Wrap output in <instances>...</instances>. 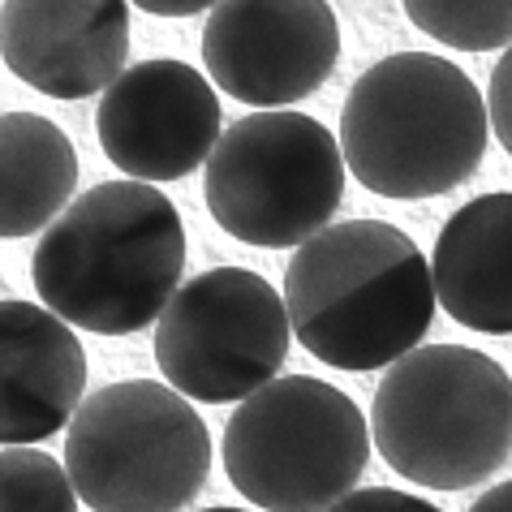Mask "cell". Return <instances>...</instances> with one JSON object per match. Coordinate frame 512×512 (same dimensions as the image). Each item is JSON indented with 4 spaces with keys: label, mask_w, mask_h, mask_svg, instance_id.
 <instances>
[{
    "label": "cell",
    "mask_w": 512,
    "mask_h": 512,
    "mask_svg": "<svg viewBox=\"0 0 512 512\" xmlns=\"http://www.w3.org/2000/svg\"><path fill=\"white\" fill-rule=\"evenodd\" d=\"M181 272L186 229L173 198L147 181H104L78 194L31 254L44 306L95 336H130L164 319Z\"/></svg>",
    "instance_id": "1"
},
{
    "label": "cell",
    "mask_w": 512,
    "mask_h": 512,
    "mask_svg": "<svg viewBox=\"0 0 512 512\" xmlns=\"http://www.w3.org/2000/svg\"><path fill=\"white\" fill-rule=\"evenodd\" d=\"M435 302V276L414 237L383 220L332 224L284 272L293 336L336 371L409 358L431 332Z\"/></svg>",
    "instance_id": "2"
},
{
    "label": "cell",
    "mask_w": 512,
    "mask_h": 512,
    "mask_svg": "<svg viewBox=\"0 0 512 512\" xmlns=\"http://www.w3.org/2000/svg\"><path fill=\"white\" fill-rule=\"evenodd\" d=\"M491 138L487 99L461 65L396 52L349 87L340 151L353 181L383 198H435L478 173Z\"/></svg>",
    "instance_id": "3"
},
{
    "label": "cell",
    "mask_w": 512,
    "mask_h": 512,
    "mask_svg": "<svg viewBox=\"0 0 512 512\" xmlns=\"http://www.w3.org/2000/svg\"><path fill=\"white\" fill-rule=\"evenodd\" d=\"M379 457L426 491H469L512 452V379L465 345H422L388 366L371 401Z\"/></svg>",
    "instance_id": "4"
},
{
    "label": "cell",
    "mask_w": 512,
    "mask_h": 512,
    "mask_svg": "<svg viewBox=\"0 0 512 512\" xmlns=\"http://www.w3.org/2000/svg\"><path fill=\"white\" fill-rule=\"evenodd\" d=\"M224 474L263 512H327L371 461L362 409L315 375H284L233 409Z\"/></svg>",
    "instance_id": "5"
},
{
    "label": "cell",
    "mask_w": 512,
    "mask_h": 512,
    "mask_svg": "<svg viewBox=\"0 0 512 512\" xmlns=\"http://www.w3.org/2000/svg\"><path fill=\"white\" fill-rule=\"evenodd\" d=\"M65 469L91 512H181L211 474V435L177 388L125 379L82 401Z\"/></svg>",
    "instance_id": "6"
},
{
    "label": "cell",
    "mask_w": 512,
    "mask_h": 512,
    "mask_svg": "<svg viewBox=\"0 0 512 512\" xmlns=\"http://www.w3.org/2000/svg\"><path fill=\"white\" fill-rule=\"evenodd\" d=\"M345 151L302 112H250L207 160V207L229 237L259 250H302L332 229L345 194Z\"/></svg>",
    "instance_id": "7"
},
{
    "label": "cell",
    "mask_w": 512,
    "mask_h": 512,
    "mask_svg": "<svg viewBox=\"0 0 512 512\" xmlns=\"http://www.w3.org/2000/svg\"><path fill=\"white\" fill-rule=\"evenodd\" d=\"M289 336V306L259 272L211 267L181 284L155 323V362L190 401L241 405L276 383Z\"/></svg>",
    "instance_id": "8"
},
{
    "label": "cell",
    "mask_w": 512,
    "mask_h": 512,
    "mask_svg": "<svg viewBox=\"0 0 512 512\" xmlns=\"http://www.w3.org/2000/svg\"><path fill=\"white\" fill-rule=\"evenodd\" d=\"M203 61L224 95L284 108L332 78L340 22L323 0H229L207 13Z\"/></svg>",
    "instance_id": "9"
},
{
    "label": "cell",
    "mask_w": 512,
    "mask_h": 512,
    "mask_svg": "<svg viewBox=\"0 0 512 512\" xmlns=\"http://www.w3.org/2000/svg\"><path fill=\"white\" fill-rule=\"evenodd\" d=\"M99 147L134 181H177L220 147L216 87L186 61H138L95 112Z\"/></svg>",
    "instance_id": "10"
},
{
    "label": "cell",
    "mask_w": 512,
    "mask_h": 512,
    "mask_svg": "<svg viewBox=\"0 0 512 512\" xmlns=\"http://www.w3.org/2000/svg\"><path fill=\"white\" fill-rule=\"evenodd\" d=\"M0 52L13 78L52 99H87L125 74L130 9L121 0H9Z\"/></svg>",
    "instance_id": "11"
},
{
    "label": "cell",
    "mask_w": 512,
    "mask_h": 512,
    "mask_svg": "<svg viewBox=\"0 0 512 512\" xmlns=\"http://www.w3.org/2000/svg\"><path fill=\"white\" fill-rule=\"evenodd\" d=\"M87 349L48 306L5 297L0 306V444L31 448L82 409Z\"/></svg>",
    "instance_id": "12"
},
{
    "label": "cell",
    "mask_w": 512,
    "mask_h": 512,
    "mask_svg": "<svg viewBox=\"0 0 512 512\" xmlns=\"http://www.w3.org/2000/svg\"><path fill=\"white\" fill-rule=\"evenodd\" d=\"M435 297L461 327L512 336V190L482 194L435 237Z\"/></svg>",
    "instance_id": "13"
},
{
    "label": "cell",
    "mask_w": 512,
    "mask_h": 512,
    "mask_svg": "<svg viewBox=\"0 0 512 512\" xmlns=\"http://www.w3.org/2000/svg\"><path fill=\"white\" fill-rule=\"evenodd\" d=\"M78 190V151L69 134L35 112L0 121V237L18 241L52 229Z\"/></svg>",
    "instance_id": "14"
},
{
    "label": "cell",
    "mask_w": 512,
    "mask_h": 512,
    "mask_svg": "<svg viewBox=\"0 0 512 512\" xmlns=\"http://www.w3.org/2000/svg\"><path fill=\"white\" fill-rule=\"evenodd\" d=\"M409 22L465 52L512 48V0H409Z\"/></svg>",
    "instance_id": "15"
},
{
    "label": "cell",
    "mask_w": 512,
    "mask_h": 512,
    "mask_svg": "<svg viewBox=\"0 0 512 512\" xmlns=\"http://www.w3.org/2000/svg\"><path fill=\"white\" fill-rule=\"evenodd\" d=\"M0 512H78L69 469L39 448L0 452Z\"/></svg>",
    "instance_id": "16"
},
{
    "label": "cell",
    "mask_w": 512,
    "mask_h": 512,
    "mask_svg": "<svg viewBox=\"0 0 512 512\" xmlns=\"http://www.w3.org/2000/svg\"><path fill=\"white\" fill-rule=\"evenodd\" d=\"M327 512H439L435 504H426L422 495H409V491H388V487H366V491H353L345 495L336 508Z\"/></svg>",
    "instance_id": "17"
},
{
    "label": "cell",
    "mask_w": 512,
    "mask_h": 512,
    "mask_svg": "<svg viewBox=\"0 0 512 512\" xmlns=\"http://www.w3.org/2000/svg\"><path fill=\"white\" fill-rule=\"evenodd\" d=\"M487 112H491V130L500 138V147L512 155V48L500 56V65L491 69Z\"/></svg>",
    "instance_id": "18"
},
{
    "label": "cell",
    "mask_w": 512,
    "mask_h": 512,
    "mask_svg": "<svg viewBox=\"0 0 512 512\" xmlns=\"http://www.w3.org/2000/svg\"><path fill=\"white\" fill-rule=\"evenodd\" d=\"M138 9H147L155 13V18H194V13H203V9H216V5H203V0H142Z\"/></svg>",
    "instance_id": "19"
},
{
    "label": "cell",
    "mask_w": 512,
    "mask_h": 512,
    "mask_svg": "<svg viewBox=\"0 0 512 512\" xmlns=\"http://www.w3.org/2000/svg\"><path fill=\"white\" fill-rule=\"evenodd\" d=\"M469 512H512V478L500 482V487L482 491L474 504H469Z\"/></svg>",
    "instance_id": "20"
},
{
    "label": "cell",
    "mask_w": 512,
    "mask_h": 512,
    "mask_svg": "<svg viewBox=\"0 0 512 512\" xmlns=\"http://www.w3.org/2000/svg\"><path fill=\"white\" fill-rule=\"evenodd\" d=\"M203 512H250V508H203Z\"/></svg>",
    "instance_id": "21"
}]
</instances>
